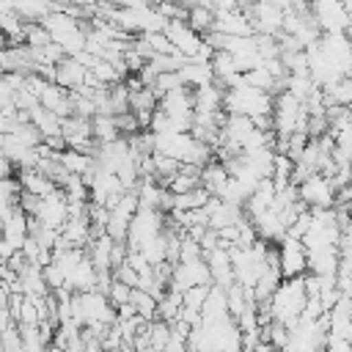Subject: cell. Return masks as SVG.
<instances>
[{
    "mask_svg": "<svg viewBox=\"0 0 352 352\" xmlns=\"http://www.w3.org/2000/svg\"><path fill=\"white\" fill-rule=\"evenodd\" d=\"M305 302H308V292H305V275H302V278H283L264 305L270 308L272 319L283 322L292 330L297 324V319L302 316Z\"/></svg>",
    "mask_w": 352,
    "mask_h": 352,
    "instance_id": "6da1fadb",
    "label": "cell"
},
{
    "mask_svg": "<svg viewBox=\"0 0 352 352\" xmlns=\"http://www.w3.org/2000/svg\"><path fill=\"white\" fill-rule=\"evenodd\" d=\"M297 195L308 209H330L338 195V184L327 173H308L297 184Z\"/></svg>",
    "mask_w": 352,
    "mask_h": 352,
    "instance_id": "7a4b0ae2",
    "label": "cell"
},
{
    "mask_svg": "<svg viewBox=\"0 0 352 352\" xmlns=\"http://www.w3.org/2000/svg\"><path fill=\"white\" fill-rule=\"evenodd\" d=\"M278 267L283 278H302L308 270V250L302 245V239L297 236H283L278 242Z\"/></svg>",
    "mask_w": 352,
    "mask_h": 352,
    "instance_id": "3957f363",
    "label": "cell"
},
{
    "mask_svg": "<svg viewBox=\"0 0 352 352\" xmlns=\"http://www.w3.org/2000/svg\"><path fill=\"white\" fill-rule=\"evenodd\" d=\"M170 341V322L160 319V322H148V349L162 352Z\"/></svg>",
    "mask_w": 352,
    "mask_h": 352,
    "instance_id": "277c9868",
    "label": "cell"
},
{
    "mask_svg": "<svg viewBox=\"0 0 352 352\" xmlns=\"http://www.w3.org/2000/svg\"><path fill=\"white\" fill-rule=\"evenodd\" d=\"M132 289H135V286H126L124 280H118V278H116V280L110 283L107 297H110V302L118 308V305H124V302H132Z\"/></svg>",
    "mask_w": 352,
    "mask_h": 352,
    "instance_id": "5b68a950",
    "label": "cell"
},
{
    "mask_svg": "<svg viewBox=\"0 0 352 352\" xmlns=\"http://www.w3.org/2000/svg\"><path fill=\"white\" fill-rule=\"evenodd\" d=\"M278 352H292V349H289V346H283V349H278Z\"/></svg>",
    "mask_w": 352,
    "mask_h": 352,
    "instance_id": "8992f818",
    "label": "cell"
}]
</instances>
